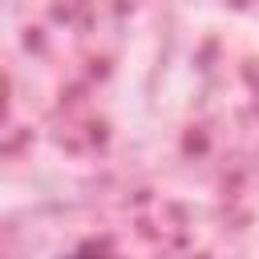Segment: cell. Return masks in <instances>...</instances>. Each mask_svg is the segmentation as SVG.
<instances>
[{
    "mask_svg": "<svg viewBox=\"0 0 259 259\" xmlns=\"http://www.w3.org/2000/svg\"><path fill=\"white\" fill-rule=\"evenodd\" d=\"M65 259H113V255H105V251H93V247H85V251H73V255H65Z\"/></svg>",
    "mask_w": 259,
    "mask_h": 259,
    "instance_id": "cell-1",
    "label": "cell"
}]
</instances>
